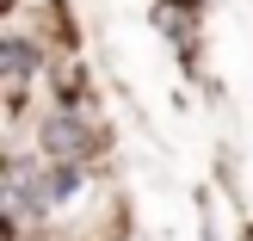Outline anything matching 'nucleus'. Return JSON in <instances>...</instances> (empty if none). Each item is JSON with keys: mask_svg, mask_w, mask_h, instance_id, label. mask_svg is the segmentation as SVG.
Instances as JSON below:
<instances>
[{"mask_svg": "<svg viewBox=\"0 0 253 241\" xmlns=\"http://www.w3.org/2000/svg\"><path fill=\"white\" fill-rule=\"evenodd\" d=\"M0 62H6V74H12V81H25V74L37 68V49L25 44V37H6V44H0Z\"/></svg>", "mask_w": 253, "mask_h": 241, "instance_id": "nucleus-2", "label": "nucleus"}, {"mask_svg": "<svg viewBox=\"0 0 253 241\" xmlns=\"http://www.w3.org/2000/svg\"><path fill=\"white\" fill-rule=\"evenodd\" d=\"M86 143H93V136H86L74 118H49V124H43V148H49V161H74V155H86Z\"/></svg>", "mask_w": 253, "mask_h": 241, "instance_id": "nucleus-1", "label": "nucleus"}]
</instances>
